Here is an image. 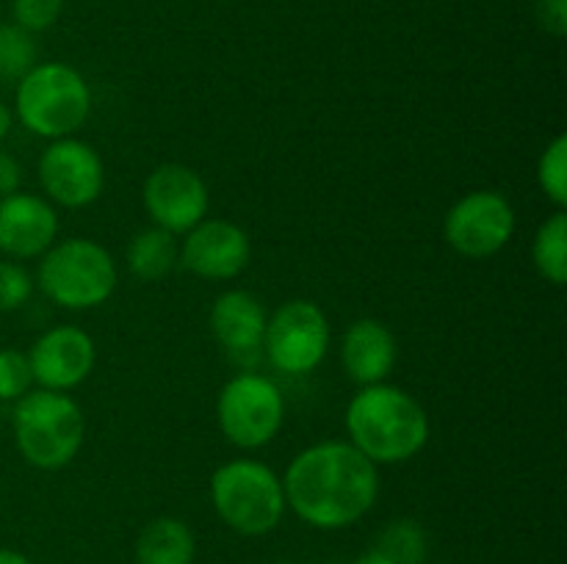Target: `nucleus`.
Returning <instances> with one entry per match:
<instances>
[{"instance_id":"obj_1","label":"nucleus","mask_w":567,"mask_h":564,"mask_svg":"<svg viewBox=\"0 0 567 564\" xmlns=\"http://www.w3.org/2000/svg\"><path fill=\"white\" fill-rule=\"evenodd\" d=\"M286 503L302 523L341 531L363 520L380 498V470L347 440L305 448L282 476Z\"/></svg>"},{"instance_id":"obj_2","label":"nucleus","mask_w":567,"mask_h":564,"mask_svg":"<svg viewBox=\"0 0 567 564\" xmlns=\"http://www.w3.org/2000/svg\"><path fill=\"white\" fill-rule=\"evenodd\" d=\"M349 442L380 464H399L419 457L430 440V415L396 385H365L347 407Z\"/></svg>"},{"instance_id":"obj_3","label":"nucleus","mask_w":567,"mask_h":564,"mask_svg":"<svg viewBox=\"0 0 567 564\" xmlns=\"http://www.w3.org/2000/svg\"><path fill=\"white\" fill-rule=\"evenodd\" d=\"M14 442L20 457L37 470H61L78 457L86 437L81 404L59 390L33 387L14 401Z\"/></svg>"},{"instance_id":"obj_4","label":"nucleus","mask_w":567,"mask_h":564,"mask_svg":"<svg viewBox=\"0 0 567 564\" xmlns=\"http://www.w3.org/2000/svg\"><path fill=\"white\" fill-rule=\"evenodd\" d=\"M14 86V116L33 136L55 142L81 130L89 119L92 92L86 77L64 61L33 64Z\"/></svg>"},{"instance_id":"obj_5","label":"nucleus","mask_w":567,"mask_h":564,"mask_svg":"<svg viewBox=\"0 0 567 564\" xmlns=\"http://www.w3.org/2000/svg\"><path fill=\"white\" fill-rule=\"evenodd\" d=\"M210 503L227 529L241 536H266L286 518L282 479L258 459H230L210 476Z\"/></svg>"},{"instance_id":"obj_6","label":"nucleus","mask_w":567,"mask_h":564,"mask_svg":"<svg viewBox=\"0 0 567 564\" xmlns=\"http://www.w3.org/2000/svg\"><path fill=\"white\" fill-rule=\"evenodd\" d=\"M120 282L114 258L92 238L55 241L39 260L37 285L53 304L66 310H92L111 299Z\"/></svg>"},{"instance_id":"obj_7","label":"nucleus","mask_w":567,"mask_h":564,"mask_svg":"<svg viewBox=\"0 0 567 564\" xmlns=\"http://www.w3.org/2000/svg\"><path fill=\"white\" fill-rule=\"evenodd\" d=\"M286 418L282 393L269 376L236 374L216 398V420L227 442L244 451L264 448L280 435Z\"/></svg>"},{"instance_id":"obj_8","label":"nucleus","mask_w":567,"mask_h":564,"mask_svg":"<svg viewBox=\"0 0 567 564\" xmlns=\"http://www.w3.org/2000/svg\"><path fill=\"white\" fill-rule=\"evenodd\" d=\"M260 348H266L269 363L282 374H310L327 357L330 321L310 299H291L269 315Z\"/></svg>"},{"instance_id":"obj_9","label":"nucleus","mask_w":567,"mask_h":564,"mask_svg":"<svg viewBox=\"0 0 567 564\" xmlns=\"http://www.w3.org/2000/svg\"><path fill=\"white\" fill-rule=\"evenodd\" d=\"M515 236V208L502 191H471L449 208L443 238L457 254L485 260L502 252Z\"/></svg>"},{"instance_id":"obj_10","label":"nucleus","mask_w":567,"mask_h":564,"mask_svg":"<svg viewBox=\"0 0 567 564\" xmlns=\"http://www.w3.org/2000/svg\"><path fill=\"white\" fill-rule=\"evenodd\" d=\"M39 186L48 194V202L61 208H86L97 202L105 186L103 158L92 144L81 138H55L39 155Z\"/></svg>"},{"instance_id":"obj_11","label":"nucleus","mask_w":567,"mask_h":564,"mask_svg":"<svg viewBox=\"0 0 567 564\" xmlns=\"http://www.w3.org/2000/svg\"><path fill=\"white\" fill-rule=\"evenodd\" d=\"M144 208L155 227L186 236L192 227L208 219L210 194L197 169L186 164H161L144 180Z\"/></svg>"},{"instance_id":"obj_12","label":"nucleus","mask_w":567,"mask_h":564,"mask_svg":"<svg viewBox=\"0 0 567 564\" xmlns=\"http://www.w3.org/2000/svg\"><path fill=\"white\" fill-rule=\"evenodd\" d=\"M252 260V241L247 230L227 219H203L186 232L177 252V265L199 280H236Z\"/></svg>"},{"instance_id":"obj_13","label":"nucleus","mask_w":567,"mask_h":564,"mask_svg":"<svg viewBox=\"0 0 567 564\" xmlns=\"http://www.w3.org/2000/svg\"><path fill=\"white\" fill-rule=\"evenodd\" d=\"M25 354L28 363H31L33 385L59 393H66L86 382L94 363H97V348H94L92 335L75 324L50 326L31 343Z\"/></svg>"},{"instance_id":"obj_14","label":"nucleus","mask_w":567,"mask_h":564,"mask_svg":"<svg viewBox=\"0 0 567 564\" xmlns=\"http://www.w3.org/2000/svg\"><path fill=\"white\" fill-rule=\"evenodd\" d=\"M53 202L37 194L14 191L0 199V254L9 260L42 258L59 238Z\"/></svg>"},{"instance_id":"obj_15","label":"nucleus","mask_w":567,"mask_h":564,"mask_svg":"<svg viewBox=\"0 0 567 564\" xmlns=\"http://www.w3.org/2000/svg\"><path fill=\"white\" fill-rule=\"evenodd\" d=\"M341 365L354 385H380L396 365V337L377 318H358L341 341Z\"/></svg>"},{"instance_id":"obj_16","label":"nucleus","mask_w":567,"mask_h":564,"mask_svg":"<svg viewBox=\"0 0 567 564\" xmlns=\"http://www.w3.org/2000/svg\"><path fill=\"white\" fill-rule=\"evenodd\" d=\"M210 332L233 357H252L264 346L269 313L249 291H225L210 307Z\"/></svg>"},{"instance_id":"obj_17","label":"nucleus","mask_w":567,"mask_h":564,"mask_svg":"<svg viewBox=\"0 0 567 564\" xmlns=\"http://www.w3.org/2000/svg\"><path fill=\"white\" fill-rule=\"evenodd\" d=\"M136 564H194L197 536L181 518H155L138 531Z\"/></svg>"},{"instance_id":"obj_18","label":"nucleus","mask_w":567,"mask_h":564,"mask_svg":"<svg viewBox=\"0 0 567 564\" xmlns=\"http://www.w3.org/2000/svg\"><path fill=\"white\" fill-rule=\"evenodd\" d=\"M177 252H181V243L175 241L172 232L161 230V227H147L127 243L125 260L136 280L158 282L177 265Z\"/></svg>"},{"instance_id":"obj_19","label":"nucleus","mask_w":567,"mask_h":564,"mask_svg":"<svg viewBox=\"0 0 567 564\" xmlns=\"http://www.w3.org/2000/svg\"><path fill=\"white\" fill-rule=\"evenodd\" d=\"M532 260L537 274L551 285L563 288L567 282V213L554 210L535 232L532 241Z\"/></svg>"},{"instance_id":"obj_20","label":"nucleus","mask_w":567,"mask_h":564,"mask_svg":"<svg viewBox=\"0 0 567 564\" xmlns=\"http://www.w3.org/2000/svg\"><path fill=\"white\" fill-rule=\"evenodd\" d=\"M374 547L393 564H424L426 534L415 520H393L380 531Z\"/></svg>"},{"instance_id":"obj_21","label":"nucleus","mask_w":567,"mask_h":564,"mask_svg":"<svg viewBox=\"0 0 567 564\" xmlns=\"http://www.w3.org/2000/svg\"><path fill=\"white\" fill-rule=\"evenodd\" d=\"M33 64H39L33 33L14 22L0 25V83H17Z\"/></svg>"},{"instance_id":"obj_22","label":"nucleus","mask_w":567,"mask_h":564,"mask_svg":"<svg viewBox=\"0 0 567 564\" xmlns=\"http://www.w3.org/2000/svg\"><path fill=\"white\" fill-rule=\"evenodd\" d=\"M537 186L557 210L567 208V136L559 133L537 160Z\"/></svg>"},{"instance_id":"obj_23","label":"nucleus","mask_w":567,"mask_h":564,"mask_svg":"<svg viewBox=\"0 0 567 564\" xmlns=\"http://www.w3.org/2000/svg\"><path fill=\"white\" fill-rule=\"evenodd\" d=\"M28 390H33L28 354L20 348H0V401H20Z\"/></svg>"},{"instance_id":"obj_24","label":"nucleus","mask_w":567,"mask_h":564,"mask_svg":"<svg viewBox=\"0 0 567 564\" xmlns=\"http://www.w3.org/2000/svg\"><path fill=\"white\" fill-rule=\"evenodd\" d=\"M33 276L17 260H0V313H14L31 299Z\"/></svg>"},{"instance_id":"obj_25","label":"nucleus","mask_w":567,"mask_h":564,"mask_svg":"<svg viewBox=\"0 0 567 564\" xmlns=\"http://www.w3.org/2000/svg\"><path fill=\"white\" fill-rule=\"evenodd\" d=\"M61 11H64V0H11L14 25H20L28 33L53 28L59 22Z\"/></svg>"},{"instance_id":"obj_26","label":"nucleus","mask_w":567,"mask_h":564,"mask_svg":"<svg viewBox=\"0 0 567 564\" xmlns=\"http://www.w3.org/2000/svg\"><path fill=\"white\" fill-rule=\"evenodd\" d=\"M535 17L537 25L551 36L563 39L567 33V0H537Z\"/></svg>"},{"instance_id":"obj_27","label":"nucleus","mask_w":567,"mask_h":564,"mask_svg":"<svg viewBox=\"0 0 567 564\" xmlns=\"http://www.w3.org/2000/svg\"><path fill=\"white\" fill-rule=\"evenodd\" d=\"M22 186V164L11 153L0 149V199L20 191Z\"/></svg>"},{"instance_id":"obj_28","label":"nucleus","mask_w":567,"mask_h":564,"mask_svg":"<svg viewBox=\"0 0 567 564\" xmlns=\"http://www.w3.org/2000/svg\"><path fill=\"white\" fill-rule=\"evenodd\" d=\"M11 127H14V111H11L6 103H0V142L9 136Z\"/></svg>"},{"instance_id":"obj_29","label":"nucleus","mask_w":567,"mask_h":564,"mask_svg":"<svg viewBox=\"0 0 567 564\" xmlns=\"http://www.w3.org/2000/svg\"><path fill=\"white\" fill-rule=\"evenodd\" d=\"M0 564H33L25 553L11 551V547H0Z\"/></svg>"},{"instance_id":"obj_30","label":"nucleus","mask_w":567,"mask_h":564,"mask_svg":"<svg viewBox=\"0 0 567 564\" xmlns=\"http://www.w3.org/2000/svg\"><path fill=\"white\" fill-rule=\"evenodd\" d=\"M354 564H393V562L385 556V553H380L377 547H371V551H365L363 556H358V562Z\"/></svg>"},{"instance_id":"obj_31","label":"nucleus","mask_w":567,"mask_h":564,"mask_svg":"<svg viewBox=\"0 0 567 564\" xmlns=\"http://www.w3.org/2000/svg\"><path fill=\"white\" fill-rule=\"evenodd\" d=\"M271 564H302V562H291V558H286V562H271Z\"/></svg>"}]
</instances>
